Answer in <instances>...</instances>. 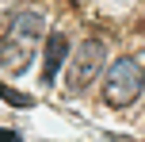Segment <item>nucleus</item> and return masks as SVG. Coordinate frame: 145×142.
<instances>
[{"mask_svg":"<svg viewBox=\"0 0 145 142\" xmlns=\"http://www.w3.org/2000/svg\"><path fill=\"white\" fill-rule=\"evenodd\" d=\"M42 31H46L42 12H35V8L15 12L12 23H8L4 42H0V65H4L8 73H23L27 61L35 58V46H38V38H42Z\"/></svg>","mask_w":145,"mask_h":142,"instance_id":"f257e3e1","label":"nucleus"},{"mask_svg":"<svg viewBox=\"0 0 145 142\" xmlns=\"http://www.w3.org/2000/svg\"><path fill=\"white\" fill-rule=\"evenodd\" d=\"M145 92V69L138 58H118L107 65L103 77V104L107 108H130Z\"/></svg>","mask_w":145,"mask_h":142,"instance_id":"f03ea898","label":"nucleus"},{"mask_svg":"<svg viewBox=\"0 0 145 142\" xmlns=\"http://www.w3.org/2000/svg\"><path fill=\"white\" fill-rule=\"evenodd\" d=\"M103 65H107V46H103V38H84V42L69 54V61H65L69 92H88L95 85V77L103 73Z\"/></svg>","mask_w":145,"mask_h":142,"instance_id":"7ed1b4c3","label":"nucleus"},{"mask_svg":"<svg viewBox=\"0 0 145 142\" xmlns=\"http://www.w3.org/2000/svg\"><path fill=\"white\" fill-rule=\"evenodd\" d=\"M42 81L50 85L54 77H57V69L65 65L69 61V35L65 31H50V35H46V54H42Z\"/></svg>","mask_w":145,"mask_h":142,"instance_id":"20e7f679","label":"nucleus"},{"mask_svg":"<svg viewBox=\"0 0 145 142\" xmlns=\"http://www.w3.org/2000/svg\"><path fill=\"white\" fill-rule=\"evenodd\" d=\"M0 96H4V100H8L12 108H31V96H23V92L8 89V85H0Z\"/></svg>","mask_w":145,"mask_h":142,"instance_id":"39448f33","label":"nucleus"},{"mask_svg":"<svg viewBox=\"0 0 145 142\" xmlns=\"http://www.w3.org/2000/svg\"><path fill=\"white\" fill-rule=\"evenodd\" d=\"M0 142H23L19 131H0Z\"/></svg>","mask_w":145,"mask_h":142,"instance_id":"423d86ee","label":"nucleus"},{"mask_svg":"<svg viewBox=\"0 0 145 142\" xmlns=\"http://www.w3.org/2000/svg\"><path fill=\"white\" fill-rule=\"evenodd\" d=\"M107 142H134V138H122V135H107Z\"/></svg>","mask_w":145,"mask_h":142,"instance_id":"0eeeda50","label":"nucleus"}]
</instances>
